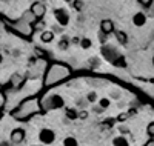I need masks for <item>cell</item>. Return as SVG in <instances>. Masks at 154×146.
Returning <instances> with one entry per match:
<instances>
[{
	"label": "cell",
	"instance_id": "cell-1",
	"mask_svg": "<svg viewBox=\"0 0 154 146\" xmlns=\"http://www.w3.org/2000/svg\"><path fill=\"white\" fill-rule=\"evenodd\" d=\"M72 74L71 68L65 63H59V62H54L51 63L46 71H45V78H43V85L45 86H54V85H59L62 82H65L66 78H69Z\"/></svg>",
	"mask_w": 154,
	"mask_h": 146
},
{
	"label": "cell",
	"instance_id": "cell-2",
	"mask_svg": "<svg viewBox=\"0 0 154 146\" xmlns=\"http://www.w3.org/2000/svg\"><path fill=\"white\" fill-rule=\"evenodd\" d=\"M32 22H35V17L31 14V11H26L25 14L19 19V20H16V22H9V20H6L5 22V26L9 29V31H12V32H16V34H19V35H22V37H25V38H28V37H31L32 35Z\"/></svg>",
	"mask_w": 154,
	"mask_h": 146
},
{
	"label": "cell",
	"instance_id": "cell-3",
	"mask_svg": "<svg viewBox=\"0 0 154 146\" xmlns=\"http://www.w3.org/2000/svg\"><path fill=\"white\" fill-rule=\"evenodd\" d=\"M40 109H42L40 108V99L28 97V99H25L14 111H12V117L17 118V120H28L29 117L37 114Z\"/></svg>",
	"mask_w": 154,
	"mask_h": 146
},
{
	"label": "cell",
	"instance_id": "cell-4",
	"mask_svg": "<svg viewBox=\"0 0 154 146\" xmlns=\"http://www.w3.org/2000/svg\"><path fill=\"white\" fill-rule=\"evenodd\" d=\"M65 106V100L59 94H53L49 99L40 100V108L42 109H60Z\"/></svg>",
	"mask_w": 154,
	"mask_h": 146
},
{
	"label": "cell",
	"instance_id": "cell-5",
	"mask_svg": "<svg viewBox=\"0 0 154 146\" xmlns=\"http://www.w3.org/2000/svg\"><path fill=\"white\" fill-rule=\"evenodd\" d=\"M38 140H40L43 144H53L56 141V132L49 128H43L40 132H38Z\"/></svg>",
	"mask_w": 154,
	"mask_h": 146
},
{
	"label": "cell",
	"instance_id": "cell-6",
	"mask_svg": "<svg viewBox=\"0 0 154 146\" xmlns=\"http://www.w3.org/2000/svg\"><path fill=\"white\" fill-rule=\"evenodd\" d=\"M54 19L60 26H66L69 23V14H68V11L63 9V8L54 9Z\"/></svg>",
	"mask_w": 154,
	"mask_h": 146
},
{
	"label": "cell",
	"instance_id": "cell-7",
	"mask_svg": "<svg viewBox=\"0 0 154 146\" xmlns=\"http://www.w3.org/2000/svg\"><path fill=\"white\" fill-rule=\"evenodd\" d=\"M31 14L35 17V20H40L45 17V12H46V6L42 3V2H34L31 5Z\"/></svg>",
	"mask_w": 154,
	"mask_h": 146
},
{
	"label": "cell",
	"instance_id": "cell-8",
	"mask_svg": "<svg viewBox=\"0 0 154 146\" xmlns=\"http://www.w3.org/2000/svg\"><path fill=\"white\" fill-rule=\"evenodd\" d=\"M25 129H22V128H16L14 131L11 132V141L14 143V144H19V143H22L23 140H25Z\"/></svg>",
	"mask_w": 154,
	"mask_h": 146
},
{
	"label": "cell",
	"instance_id": "cell-9",
	"mask_svg": "<svg viewBox=\"0 0 154 146\" xmlns=\"http://www.w3.org/2000/svg\"><path fill=\"white\" fill-rule=\"evenodd\" d=\"M100 32H103V34H111V32H114V23L111 22V20H108V19H105V20H102L100 22Z\"/></svg>",
	"mask_w": 154,
	"mask_h": 146
},
{
	"label": "cell",
	"instance_id": "cell-10",
	"mask_svg": "<svg viewBox=\"0 0 154 146\" xmlns=\"http://www.w3.org/2000/svg\"><path fill=\"white\" fill-rule=\"evenodd\" d=\"M146 23V16L143 14V12H136V14L133 16V25L137 26V28H140V26H143Z\"/></svg>",
	"mask_w": 154,
	"mask_h": 146
},
{
	"label": "cell",
	"instance_id": "cell-11",
	"mask_svg": "<svg viewBox=\"0 0 154 146\" xmlns=\"http://www.w3.org/2000/svg\"><path fill=\"white\" fill-rule=\"evenodd\" d=\"M112 146H130V141H128V138L123 137V135H117L112 140Z\"/></svg>",
	"mask_w": 154,
	"mask_h": 146
},
{
	"label": "cell",
	"instance_id": "cell-12",
	"mask_svg": "<svg viewBox=\"0 0 154 146\" xmlns=\"http://www.w3.org/2000/svg\"><path fill=\"white\" fill-rule=\"evenodd\" d=\"M40 40L43 42V43H51L54 40V32L53 31H45V32H42L40 34Z\"/></svg>",
	"mask_w": 154,
	"mask_h": 146
},
{
	"label": "cell",
	"instance_id": "cell-13",
	"mask_svg": "<svg viewBox=\"0 0 154 146\" xmlns=\"http://www.w3.org/2000/svg\"><path fill=\"white\" fill-rule=\"evenodd\" d=\"M91 46H93L91 38H88V37H82V38H80V48H82V49H89Z\"/></svg>",
	"mask_w": 154,
	"mask_h": 146
},
{
	"label": "cell",
	"instance_id": "cell-14",
	"mask_svg": "<svg viewBox=\"0 0 154 146\" xmlns=\"http://www.w3.org/2000/svg\"><path fill=\"white\" fill-rule=\"evenodd\" d=\"M114 32H116V37H117V40L120 42V43H126V34L123 32V31H116L114 29Z\"/></svg>",
	"mask_w": 154,
	"mask_h": 146
},
{
	"label": "cell",
	"instance_id": "cell-15",
	"mask_svg": "<svg viewBox=\"0 0 154 146\" xmlns=\"http://www.w3.org/2000/svg\"><path fill=\"white\" fill-rule=\"evenodd\" d=\"M146 132H148V135H149V137H154V122L149 123V125L146 126Z\"/></svg>",
	"mask_w": 154,
	"mask_h": 146
},
{
	"label": "cell",
	"instance_id": "cell-16",
	"mask_svg": "<svg viewBox=\"0 0 154 146\" xmlns=\"http://www.w3.org/2000/svg\"><path fill=\"white\" fill-rule=\"evenodd\" d=\"M100 108L102 109H105V108H108V106H109V100L108 99H100Z\"/></svg>",
	"mask_w": 154,
	"mask_h": 146
},
{
	"label": "cell",
	"instance_id": "cell-17",
	"mask_svg": "<svg viewBox=\"0 0 154 146\" xmlns=\"http://www.w3.org/2000/svg\"><path fill=\"white\" fill-rule=\"evenodd\" d=\"M65 146H77V141L72 138V137H68L65 140Z\"/></svg>",
	"mask_w": 154,
	"mask_h": 146
},
{
	"label": "cell",
	"instance_id": "cell-18",
	"mask_svg": "<svg viewBox=\"0 0 154 146\" xmlns=\"http://www.w3.org/2000/svg\"><path fill=\"white\" fill-rule=\"evenodd\" d=\"M6 103V96L3 94V91H0V108H3Z\"/></svg>",
	"mask_w": 154,
	"mask_h": 146
},
{
	"label": "cell",
	"instance_id": "cell-19",
	"mask_svg": "<svg viewBox=\"0 0 154 146\" xmlns=\"http://www.w3.org/2000/svg\"><path fill=\"white\" fill-rule=\"evenodd\" d=\"M97 100V94H96V92L93 91V92H89V94H88V102H91V103H94Z\"/></svg>",
	"mask_w": 154,
	"mask_h": 146
},
{
	"label": "cell",
	"instance_id": "cell-20",
	"mask_svg": "<svg viewBox=\"0 0 154 146\" xmlns=\"http://www.w3.org/2000/svg\"><path fill=\"white\" fill-rule=\"evenodd\" d=\"M66 115H68L69 118H75V117H77V112H75V109H68V111H66Z\"/></svg>",
	"mask_w": 154,
	"mask_h": 146
},
{
	"label": "cell",
	"instance_id": "cell-21",
	"mask_svg": "<svg viewBox=\"0 0 154 146\" xmlns=\"http://www.w3.org/2000/svg\"><path fill=\"white\" fill-rule=\"evenodd\" d=\"M72 2H74V8H75V9H82L83 3L80 2V0H72Z\"/></svg>",
	"mask_w": 154,
	"mask_h": 146
},
{
	"label": "cell",
	"instance_id": "cell-22",
	"mask_svg": "<svg viewBox=\"0 0 154 146\" xmlns=\"http://www.w3.org/2000/svg\"><path fill=\"white\" fill-rule=\"evenodd\" d=\"M3 115H5V111H3V108H0V120L3 118Z\"/></svg>",
	"mask_w": 154,
	"mask_h": 146
},
{
	"label": "cell",
	"instance_id": "cell-23",
	"mask_svg": "<svg viewBox=\"0 0 154 146\" xmlns=\"http://www.w3.org/2000/svg\"><path fill=\"white\" fill-rule=\"evenodd\" d=\"M0 146H11V143L9 141H2V143H0Z\"/></svg>",
	"mask_w": 154,
	"mask_h": 146
},
{
	"label": "cell",
	"instance_id": "cell-24",
	"mask_svg": "<svg viewBox=\"0 0 154 146\" xmlns=\"http://www.w3.org/2000/svg\"><path fill=\"white\" fill-rule=\"evenodd\" d=\"M63 2H66V3H71V2H72V0H63Z\"/></svg>",
	"mask_w": 154,
	"mask_h": 146
},
{
	"label": "cell",
	"instance_id": "cell-25",
	"mask_svg": "<svg viewBox=\"0 0 154 146\" xmlns=\"http://www.w3.org/2000/svg\"><path fill=\"white\" fill-rule=\"evenodd\" d=\"M0 91H3V86H2V83H0Z\"/></svg>",
	"mask_w": 154,
	"mask_h": 146
},
{
	"label": "cell",
	"instance_id": "cell-26",
	"mask_svg": "<svg viewBox=\"0 0 154 146\" xmlns=\"http://www.w3.org/2000/svg\"><path fill=\"white\" fill-rule=\"evenodd\" d=\"M0 62H2V56H0Z\"/></svg>",
	"mask_w": 154,
	"mask_h": 146
},
{
	"label": "cell",
	"instance_id": "cell-27",
	"mask_svg": "<svg viewBox=\"0 0 154 146\" xmlns=\"http://www.w3.org/2000/svg\"><path fill=\"white\" fill-rule=\"evenodd\" d=\"M152 65H154V59H152Z\"/></svg>",
	"mask_w": 154,
	"mask_h": 146
}]
</instances>
